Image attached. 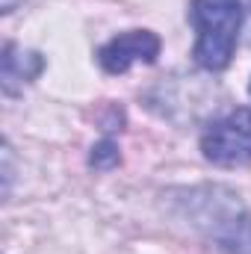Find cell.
I'll list each match as a JSON object with an SVG mask.
<instances>
[{
    "mask_svg": "<svg viewBox=\"0 0 251 254\" xmlns=\"http://www.w3.org/2000/svg\"><path fill=\"white\" fill-rule=\"evenodd\" d=\"M189 222L207 234L222 254H251V213L240 195L225 187H201L187 192Z\"/></svg>",
    "mask_w": 251,
    "mask_h": 254,
    "instance_id": "obj_1",
    "label": "cell"
},
{
    "mask_svg": "<svg viewBox=\"0 0 251 254\" xmlns=\"http://www.w3.org/2000/svg\"><path fill=\"white\" fill-rule=\"evenodd\" d=\"M189 24L195 27V48L192 57L204 71H225L246 24V3L243 0H192L189 3Z\"/></svg>",
    "mask_w": 251,
    "mask_h": 254,
    "instance_id": "obj_2",
    "label": "cell"
},
{
    "mask_svg": "<svg viewBox=\"0 0 251 254\" xmlns=\"http://www.w3.org/2000/svg\"><path fill=\"white\" fill-rule=\"evenodd\" d=\"M201 154L222 169L251 163V107H237L216 119L201 133Z\"/></svg>",
    "mask_w": 251,
    "mask_h": 254,
    "instance_id": "obj_3",
    "label": "cell"
},
{
    "mask_svg": "<svg viewBox=\"0 0 251 254\" xmlns=\"http://www.w3.org/2000/svg\"><path fill=\"white\" fill-rule=\"evenodd\" d=\"M160 36L151 30H127L119 33L116 39H110L101 51H98V63L107 74H125L133 65H151L160 57Z\"/></svg>",
    "mask_w": 251,
    "mask_h": 254,
    "instance_id": "obj_4",
    "label": "cell"
},
{
    "mask_svg": "<svg viewBox=\"0 0 251 254\" xmlns=\"http://www.w3.org/2000/svg\"><path fill=\"white\" fill-rule=\"evenodd\" d=\"M42 57L39 54H24L18 45H6L3 48V89L12 95L15 83L24 86L27 80H33L42 71Z\"/></svg>",
    "mask_w": 251,
    "mask_h": 254,
    "instance_id": "obj_5",
    "label": "cell"
},
{
    "mask_svg": "<svg viewBox=\"0 0 251 254\" xmlns=\"http://www.w3.org/2000/svg\"><path fill=\"white\" fill-rule=\"evenodd\" d=\"M119 145L113 142V139H104V142H98L95 148H92V157H89V163L95 166V169H113V166H119Z\"/></svg>",
    "mask_w": 251,
    "mask_h": 254,
    "instance_id": "obj_6",
    "label": "cell"
},
{
    "mask_svg": "<svg viewBox=\"0 0 251 254\" xmlns=\"http://www.w3.org/2000/svg\"><path fill=\"white\" fill-rule=\"evenodd\" d=\"M9 184H12V148L3 145V195H9Z\"/></svg>",
    "mask_w": 251,
    "mask_h": 254,
    "instance_id": "obj_7",
    "label": "cell"
}]
</instances>
